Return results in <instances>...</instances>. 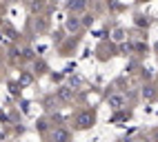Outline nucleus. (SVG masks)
<instances>
[{
	"label": "nucleus",
	"mask_w": 158,
	"mask_h": 142,
	"mask_svg": "<svg viewBox=\"0 0 158 142\" xmlns=\"http://www.w3.org/2000/svg\"><path fill=\"white\" fill-rule=\"evenodd\" d=\"M54 138H58V140H67L69 136H67V131H58V133H54Z\"/></svg>",
	"instance_id": "1"
}]
</instances>
